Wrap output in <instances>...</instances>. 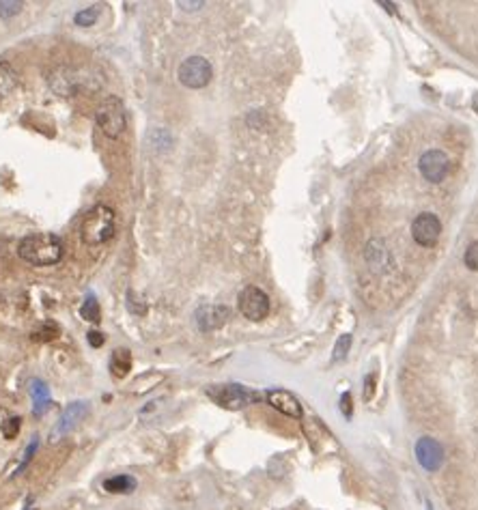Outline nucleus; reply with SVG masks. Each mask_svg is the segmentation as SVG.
Returning <instances> with one entry per match:
<instances>
[{
  "instance_id": "obj_1",
  "label": "nucleus",
  "mask_w": 478,
  "mask_h": 510,
  "mask_svg": "<svg viewBox=\"0 0 478 510\" xmlns=\"http://www.w3.org/2000/svg\"><path fill=\"white\" fill-rule=\"evenodd\" d=\"M18 256L35 267H50L63 259V242L52 233H32L18 244Z\"/></svg>"
},
{
  "instance_id": "obj_2",
  "label": "nucleus",
  "mask_w": 478,
  "mask_h": 510,
  "mask_svg": "<svg viewBox=\"0 0 478 510\" xmlns=\"http://www.w3.org/2000/svg\"><path fill=\"white\" fill-rule=\"evenodd\" d=\"M117 228L115 211L108 205H95L82 220L80 240L86 246H101L112 240Z\"/></svg>"
},
{
  "instance_id": "obj_3",
  "label": "nucleus",
  "mask_w": 478,
  "mask_h": 510,
  "mask_svg": "<svg viewBox=\"0 0 478 510\" xmlns=\"http://www.w3.org/2000/svg\"><path fill=\"white\" fill-rule=\"evenodd\" d=\"M95 121L99 125V129L104 131L108 138H119V136L125 131V106L123 101L117 95H108L104 101L99 104L97 112H95Z\"/></svg>"
},
{
  "instance_id": "obj_4",
  "label": "nucleus",
  "mask_w": 478,
  "mask_h": 510,
  "mask_svg": "<svg viewBox=\"0 0 478 510\" xmlns=\"http://www.w3.org/2000/svg\"><path fill=\"white\" fill-rule=\"evenodd\" d=\"M207 396L216 400L224 410H244L246 405L261 398V394L239 386V384H226V386H212L207 388Z\"/></svg>"
},
{
  "instance_id": "obj_5",
  "label": "nucleus",
  "mask_w": 478,
  "mask_h": 510,
  "mask_svg": "<svg viewBox=\"0 0 478 510\" xmlns=\"http://www.w3.org/2000/svg\"><path fill=\"white\" fill-rule=\"evenodd\" d=\"M177 76H179V82L188 89H205L212 82L214 70H212V63L207 58L190 56L179 65Z\"/></svg>"
},
{
  "instance_id": "obj_6",
  "label": "nucleus",
  "mask_w": 478,
  "mask_h": 510,
  "mask_svg": "<svg viewBox=\"0 0 478 510\" xmlns=\"http://www.w3.org/2000/svg\"><path fill=\"white\" fill-rule=\"evenodd\" d=\"M239 313L250 321H263L269 313V297L259 287H246L237 297Z\"/></svg>"
},
{
  "instance_id": "obj_7",
  "label": "nucleus",
  "mask_w": 478,
  "mask_h": 510,
  "mask_svg": "<svg viewBox=\"0 0 478 510\" xmlns=\"http://www.w3.org/2000/svg\"><path fill=\"white\" fill-rule=\"evenodd\" d=\"M441 235V222L435 214H420L414 222H412V237L414 242L422 248H431L437 244Z\"/></svg>"
},
{
  "instance_id": "obj_8",
  "label": "nucleus",
  "mask_w": 478,
  "mask_h": 510,
  "mask_svg": "<svg viewBox=\"0 0 478 510\" xmlns=\"http://www.w3.org/2000/svg\"><path fill=\"white\" fill-rule=\"evenodd\" d=\"M448 170H451V159L448 155L439 151V149H431L427 153H422L420 157V173L427 181L431 183H439L446 179L448 175Z\"/></svg>"
},
{
  "instance_id": "obj_9",
  "label": "nucleus",
  "mask_w": 478,
  "mask_h": 510,
  "mask_svg": "<svg viewBox=\"0 0 478 510\" xmlns=\"http://www.w3.org/2000/svg\"><path fill=\"white\" fill-rule=\"evenodd\" d=\"M416 459L427 471H437L444 465V448L433 437H420L416 441Z\"/></svg>"
},
{
  "instance_id": "obj_10",
  "label": "nucleus",
  "mask_w": 478,
  "mask_h": 510,
  "mask_svg": "<svg viewBox=\"0 0 478 510\" xmlns=\"http://www.w3.org/2000/svg\"><path fill=\"white\" fill-rule=\"evenodd\" d=\"M228 319L226 306H200L196 310V325L200 332H214L222 327Z\"/></svg>"
},
{
  "instance_id": "obj_11",
  "label": "nucleus",
  "mask_w": 478,
  "mask_h": 510,
  "mask_svg": "<svg viewBox=\"0 0 478 510\" xmlns=\"http://www.w3.org/2000/svg\"><path fill=\"white\" fill-rule=\"evenodd\" d=\"M265 398L276 412H280L289 418H302V405L295 398V394H291L289 390H269L265 394Z\"/></svg>"
},
{
  "instance_id": "obj_12",
  "label": "nucleus",
  "mask_w": 478,
  "mask_h": 510,
  "mask_svg": "<svg viewBox=\"0 0 478 510\" xmlns=\"http://www.w3.org/2000/svg\"><path fill=\"white\" fill-rule=\"evenodd\" d=\"M86 414H89V403H82V400L72 403V405L67 407V410L60 414V418H58V422H56V426H54V435L60 437V435L72 433V431L78 426V422H80Z\"/></svg>"
},
{
  "instance_id": "obj_13",
  "label": "nucleus",
  "mask_w": 478,
  "mask_h": 510,
  "mask_svg": "<svg viewBox=\"0 0 478 510\" xmlns=\"http://www.w3.org/2000/svg\"><path fill=\"white\" fill-rule=\"evenodd\" d=\"M131 370V353L129 349H115L112 358H110V372L115 379H123L127 377V372Z\"/></svg>"
},
{
  "instance_id": "obj_14",
  "label": "nucleus",
  "mask_w": 478,
  "mask_h": 510,
  "mask_svg": "<svg viewBox=\"0 0 478 510\" xmlns=\"http://www.w3.org/2000/svg\"><path fill=\"white\" fill-rule=\"evenodd\" d=\"M18 86V74L7 60H0V99L9 97Z\"/></svg>"
},
{
  "instance_id": "obj_15",
  "label": "nucleus",
  "mask_w": 478,
  "mask_h": 510,
  "mask_svg": "<svg viewBox=\"0 0 478 510\" xmlns=\"http://www.w3.org/2000/svg\"><path fill=\"white\" fill-rule=\"evenodd\" d=\"M30 396L35 400V416H41L46 412V407L50 405V392H48V386L41 381V379H35L30 381Z\"/></svg>"
},
{
  "instance_id": "obj_16",
  "label": "nucleus",
  "mask_w": 478,
  "mask_h": 510,
  "mask_svg": "<svg viewBox=\"0 0 478 510\" xmlns=\"http://www.w3.org/2000/svg\"><path fill=\"white\" fill-rule=\"evenodd\" d=\"M134 489H136V480L131 478V476H125V473H121V476H112V478L104 480V491L115 493V495H119V493L127 495V493H131Z\"/></svg>"
},
{
  "instance_id": "obj_17",
  "label": "nucleus",
  "mask_w": 478,
  "mask_h": 510,
  "mask_svg": "<svg viewBox=\"0 0 478 510\" xmlns=\"http://www.w3.org/2000/svg\"><path fill=\"white\" fill-rule=\"evenodd\" d=\"M80 317L84 321H91V323H99L101 321V313H99V303L95 299V295H86L82 308H80Z\"/></svg>"
},
{
  "instance_id": "obj_18",
  "label": "nucleus",
  "mask_w": 478,
  "mask_h": 510,
  "mask_svg": "<svg viewBox=\"0 0 478 510\" xmlns=\"http://www.w3.org/2000/svg\"><path fill=\"white\" fill-rule=\"evenodd\" d=\"M97 18H99V7H89V9H80L74 15V22L82 28H89L97 22Z\"/></svg>"
},
{
  "instance_id": "obj_19",
  "label": "nucleus",
  "mask_w": 478,
  "mask_h": 510,
  "mask_svg": "<svg viewBox=\"0 0 478 510\" xmlns=\"http://www.w3.org/2000/svg\"><path fill=\"white\" fill-rule=\"evenodd\" d=\"M349 349H351V336L343 334L336 340V345H334V360H345Z\"/></svg>"
},
{
  "instance_id": "obj_20",
  "label": "nucleus",
  "mask_w": 478,
  "mask_h": 510,
  "mask_svg": "<svg viewBox=\"0 0 478 510\" xmlns=\"http://www.w3.org/2000/svg\"><path fill=\"white\" fill-rule=\"evenodd\" d=\"M58 336V325L56 323H44L41 329L32 332V340H54Z\"/></svg>"
},
{
  "instance_id": "obj_21",
  "label": "nucleus",
  "mask_w": 478,
  "mask_h": 510,
  "mask_svg": "<svg viewBox=\"0 0 478 510\" xmlns=\"http://www.w3.org/2000/svg\"><path fill=\"white\" fill-rule=\"evenodd\" d=\"M22 3H15V0H0V18H13L22 11Z\"/></svg>"
},
{
  "instance_id": "obj_22",
  "label": "nucleus",
  "mask_w": 478,
  "mask_h": 510,
  "mask_svg": "<svg viewBox=\"0 0 478 510\" xmlns=\"http://www.w3.org/2000/svg\"><path fill=\"white\" fill-rule=\"evenodd\" d=\"M463 263H465V267H470L472 271H478V240L472 242V244L467 246V250H465V254H463Z\"/></svg>"
},
{
  "instance_id": "obj_23",
  "label": "nucleus",
  "mask_w": 478,
  "mask_h": 510,
  "mask_svg": "<svg viewBox=\"0 0 478 510\" xmlns=\"http://www.w3.org/2000/svg\"><path fill=\"white\" fill-rule=\"evenodd\" d=\"M20 426H22V420L20 418H9L3 422V426H0V431H3L5 439H15L18 433H20Z\"/></svg>"
},
{
  "instance_id": "obj_24",
  "label": "nucleus",
  "mask_w": 478,
  "mask_h": 510,
  "mask_svg": "<svg viewBox=\"0 0 478 510\" xmlns=\"http://www.w3.org/2000/svg\"><path fill=\"white\" fill-rule=\"evenodd\" d=\"M37 446H39V441H37V437H32V441L28 444V448H26V452H24V457H22V463L18 465V469H15V473H22L24 469H26V465L30 463V459H32V455L37 452Z\"/></svg>"
},
{
  "instance_id": "obj_25",
  "label": "nucleus",
  "mask_w": 478,
  "mask_h": 510,
  "mask_svg": "<svg viewBox=\"0 0 478 510\" xmlns=\"http://www.w3.org/2000/svg\"><path fill=\"white\" fill-rule=\"evenodd\" d=\"M340 412L345 414V418L351 416V394L349 392H345L343 396H340Z\"/></svg>"
},
{
  "instance_id": "obj_26",
  "label": "nucleus",
  "mask_w": 478,
  "mask_h": 510,
  "mask_svg": "<svg viewBox=\"0 0 478 510\" xmlns=\"http://www.w3.org/2000/svg\"><path fill=\"white\" fill-rule=\"evenodd\" d=\"M86 338H89V345H91V347H101V345H104V340H106L104 334H99V332H95V329L89 332Z\"/></svg>"
},
{
  "instance_id": "obj_27",
  "label": "nucleus",
  "mask_w": 478,
  "mask_h": 510,
  "mask_svg": "<svg viewBox=\"0 0 478 510\" xmlns=\"http://www.w3.org/2000/svg\"><path fill=\"white\" fill-rule=\"evenodd\" d=\"M375 379H370V377H366V390H364V398L368 400L370 396H373V392H375Z\"/></svg>"
},
{
  "instance_id": "obj_28",
  "label": "nucleus",
  "mask_w": 478,
  "mask_h": 510,
  "mask_svg": "<svg viewBox=\"0 0 478 510\" xmlns=\"http://www.w3.org/2000/svg\"><path fill=\"white\" fill-rule=\"evenodd\" d=\"M474 110H476V112H478V93H476V95H474Z\"/></svg>"
},
{
  "instance_id": "obj_29",
  "label": "nucleus",
  "mask_w": 478,
  "mask_h": 510,
  "mask_svg": "<svg viewBox=\"0 0 478 510\" xmlns=\"http://www.w3.org/2000/svg\"><path fill=\"white\" fill-rule=\"evenodd\" d=\"M285 510H291V508H285ZM293 510H299V508H297V506H295V508H293Z\"/></svg>"
},
{
  "instance_id": "obj_30",
  "label": "nucleus",
  "mask_w": 478,
  "mask_h": 510,
  "mask_svg": "<svg viewBox=\"0 0 478 510\" xmlns=\"http://www.w3.org/2000/svg\"><path fill=\"white\" fill-rule=\"evenodd\" d=\"M26 510H32V508H26Z\"/></svg>"
}]
</instances>
